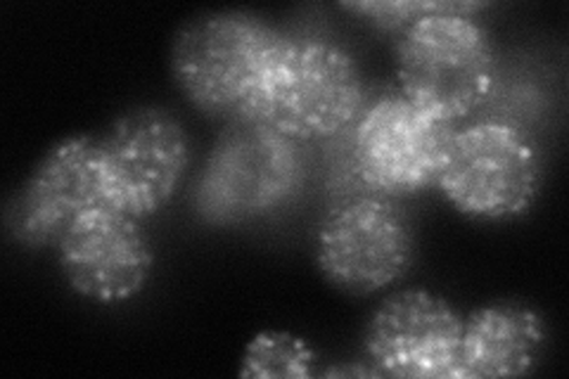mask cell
Here are the masks:
<instances>
[{
  "label": "cell",
  "mask_w": 569,
  "mask_h": 379,
  "mask_svg": "<svg viewBox=\"0 0 569 379\" xmlns=\"http://www.w3.org/2000/svg\"><path fill=\"white\" fill-rule=\"evenodd\" d=\"M290 36L247 10L190 17L173 33L171 71L183 96L213 119L252 117Z\"/></svg>",
  "instance_id": "1"
},
{
  "label": "cell",
  "mask_w": 569,
  "mask_h": 379,
  "mask_svg": "<svg viewBox=\"0 0 569 379\" xmlns=\"http://www.w3.org/2000/svg\"><path fill=\"white\" fill-rule=\"evenodd\" d=\"M309 173L305 142L259 121H226L194 178V216L211 228L263 221L305 195Z\"/></svg>",
  "instance_id": "2"
},
{
  "label": "cell",
  "mask_w": 569,
  "mask_h": 379,
  "mask_svg": "<svg viewBox=\"0 0 569 379\" xmlns=\"http://www.w3.org/2000/svg\"><path fill=\"white\" fill-rule=\"evenodd\" d=\"M399 93L418 110L458 126L485 110L498 86V60L477 14H427L395 36Z\"/></svg>",
  "instance_id": "3"
},
{
  "label": "cell",
  "mask_w": 569,
  "mask_h": 379,
  "mask_svg": "<svg viewBox=\"0 0 569 379\" xmlns=\"http://www.w3.org/2000/svg\"><path fill=\"white\" fill-rule=\"evenodd\" d=\"M543 186L539 142L520 123L485 117L458 126L437 178L441 195L477 221L527 213Z\"/></svg>",
  "instance_id": "4"
},
{
  "label": "cell",
  "mask_w": 569,
  "mask_h": 379,
  "mask_svg": "<svg viewBox=\"0 0 569 379\" xmlns=\"http://www.w3.org/2000/svg\"><path fill=\"white\" fill-rule=\"evenodd\" d=\"M363 107L366 83L347 48L316 36H290L276 74L244 121L273 126L309 146L340 136Z\"/></svg>",
  "instance_id": "5"
},
{
  "label": "cell",
  "mask_w": 569,
  "mask_h": 379,
  "mask_svg": "<svg viewBox=\"0 0 569 379\" xmlns=\"http://www.w3.org/2000/svg\"><path fill=\"white\" fill-rule=\"evenodd\" d=\"M456 129L395 90L366 104L340 140L368 192L401 200L437 186Z\"/></svg>",
  "instance_id": "6"
},
{
  "label": "cell",
  "mask_w": 569,
  "mask_h": 379,
  "mask_svg": "<svg viewBox=\"0 0 569 379\" xmlns=\"http://www.w3.org/2000/svg\"><path fill=\"white\" fill-rule=\"evenodd\" d=\"M416 261L413 221L395 197L359 195L328 205L316 235V263L337 290L376 295Z\"/></svg>",
  "instance_id": "7"
},
{
  "label": "cell",
  "mask_w": 569,
  "mask_h": 379,
  "mask_svg": "<svg viewBox=\"0 0 569 379\" xmlns=\"http://www.w3.org/2000/svg\"><path fill=\"white\" fill-rule=\"evenodd\" d=\"M98 146L104 207L140 221L162 211L188 176V133L164 107L123 112L98 136Z\"/></svg>",
  "instance_id": "8"
},
{
  "label": "cell",
  "mask_w": 569,
  "mask_h": 379,
  "mask_svg": "<svg viewBox=\"0 0 569 379\" xmlns=\"http://www.w3.org/2000/svg\"><path fill=\"white\" fill-rule=\"evenodd\" d=\"M462 318L427 290H401L370 316L363 335L368 363L380 377H460Z\"/></svg>",
  "instance_id": "9"
},
{
  "label": "cell",
  "mask_w": 569,
  "mask_h": 379,
  "mask_svg": "<svg viewBox=\"0 0 569 379\" xmlns=\"http://www.w3.org/2000/svg\"><path fill=\"white\" fill-rule=\"evenodd\" d=\"M96 207H104L98 136H71L52 146L27 176L6 223L24 249H56L67 228Z\"/></svg>",
  "instance_id": "10"
},
{
  "label": "cell",
  "mask_w": 569,
  "mask_h": 379,
  "mask_svg": "<svg viewBox=\"0 0 569 379\" xmlns=\"http://www.w3.org/2000/svg\"><path fill=\"white\" fill-rule=\"evenodd\" d=\"M56 255L71 290L98 303L138 297L154 270L142 221L110 207L81 213L56 245Z\"/></svg>",
  "instance_id": "11"
},
{
  "label": "cell",
  "mask_w": 569,
  "mask_h": 379,
  "mask_svg": "<svg viewBox=\"0 0 569 379\" xmlns=\"http://www.w3.org/2000/svg\"><path fill=\"white\" fill-rule=\"evenodd\" d=\"M543 318L518 301H498L462 318L460 377H522L546 353Z\"/></svg>",
  "instance_id": "12"
},
{
  "label": "cell",
  "mask_w": 569,
  "mask_h": 379,
  "mask_svg": "<svg viewBox=\"0 0 569 379\" xmlns=\"http://www.w3.org/2000/svg\"><path fill=\"white\" fill-rule=\"evenodd\" d=\"M316 351L288 332H261L249 341L240 372L244 377H309Z\"/></svg>",
  "instance_id": "13"
},
{
  "label": "cell",
  "mask_w": 569,
  "mask_h": 379,
  "mask_svg": "<svg viewBox=\"0 0 569 379\" xmlns=\"http://www.w3.org/2000/svg\"><path fill=\"white\" fill-rule=\"evenodd\" d=\"M347 12L366 17L380 31L397 36L420 17L439 12H466L477 14L489 8V3H462V0H356L340 6Z\"/></svg>",
  "instance_id": "14"
}]
</instances>
